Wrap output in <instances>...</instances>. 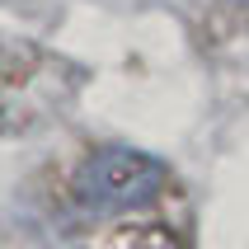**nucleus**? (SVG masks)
<instances>
[{
  "mask_svg": "<svg viewBox=\"0 0 249 249\" xmlns=\"http://www.w3.org/2000/svg\"><path fill=\"white\" fill-rule=\"evenodd\" d=\"M160 179H165L160 160L127 146H99L71 169V202L94 216H123L146 207L160 193Z\"/></svg>",
  "mask_w": 249,
  "mask_h": 249,
  "instance_id": "nucleus-1",
  "label": "nucleus"
},
{
  "mask_svg": "<svg viewBox=\"0 0 249 249\" xmlns=\"http://www.w3.org/2000/svg\"><path fill=\"white\" fill-rule=\"evenodd\" d=\"M99 249H183V240L169 226H123V231H113Z\"/></svg>",
  "mask_w": 249,
  "mask_h": 249,
  "instance_id": "nucleus-2",
  "label": "nucleus"
}]
</instances>
